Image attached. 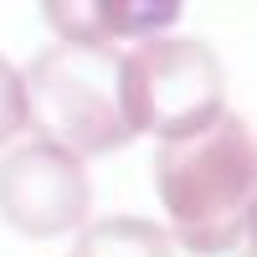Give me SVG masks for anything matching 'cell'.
Segmentation results:
<instances>
[{
  "label": "cell",
  "instance_id": "6da1fadb",
  "mask_svg": "<svg viewBox=\"0 0 257 257\" xmlns=\"http://www.w3.org/2000/svg\"><path fill=\"white\" fill-rule=\"evenodd\" d=\"M155 185L175 242L196 257H216L252 231V134L237 113H216L206 128L170 139L155 160Z\"/></svg>",
  "mask_w": 257,
  "mask_h": 257
},
{
  "label": "cell",
  "instance_id": "7a4b0ae2",
  "mask_svg": "<svg viewBox=\"0 0 257 257\" xmlns=\"http://www.w3.org/2000/svg\"><path fill=\"white\" fill-rule=\"evenodd\" d=\"M118 52L113 47H72L57 41L47 47L26 77V113L36 123V134L67 149V155H113L118 144H128L123 108H118Z\"/></svg>",
  "mask_w": 257,
  "mask_h": 257
},
{
  "label": "cell",
  "instance_id": "3957f363",
  "mask_svg": "<svg viewBox=\"0 0 257 257\" xmlns=\"http://www.w3.org/2000/svg\"><path fill=\"white\" fill-rule=\"evenodd\" d=\"M118 108L128 134H160L185 139L226 113V82L221 62L206 41L160 36L118 62Z\"/></svg>",
  "mask_w": 257,
  "mask_h": 257
},
{
  "label": "cell",
  "instance_id": "277c9868",
  "mask_svg": "<svg viewBox=\"0 0 257 257\" xmlns=\"http://www.w3.org/2000/svg\"><path fill=\"white\" fill-rule=\"evenodd\" d=\"M88 165L47 139H31L0 160V221L21 237H67L88 221Z\"/></svg>",
  "mask_w": 257,
  "mask_h": 257
},
{
  "label": "cell",
  "instance_id": "5b68a950",
  "mask_svg": "<svg viewBox=\"0 0 257 257\" xmlns=\"http://www.w3.org/2000/svg\"><path fill=\"white\" fill-rule=\"evenodd\" d=\"M41 16L72 47H113L123 36H149V31L175 26L180 11L175 6H123V0H108V6H41Z\"/></svg>",
  "mask_w": 257,
  "mask_h": 257
},
{
  "label": "cell",
  "instance_id": "8992f818",
  "mask_svg": "<svg viewBox=\"0 0 257 257\" xmlns=\"http://www.w3.org/2000/svg\"><path fill=\"white\" fill-rule=\"evenodd\" d=\"M72 257H170V231L139 216H108L77 237Z\"/></svg>",
  "mask_w": 257,
  "mask_h": 257
},
{
  "label": "cell",
  "instance_id": "52a82bcc",
  "mask_svg": "<svg viewBox=\"0 0 257 257\" xmlns=\"http://www.w3.org/2000/svg\"><path fill=\"white\" fill-rule=\"evenodd\" d=\"M26 123H31V113H26V77L0 57V149H6Z\"/></svg>",
  "mask_w": 257,
  "mask_h": 257
}]
</instances>
